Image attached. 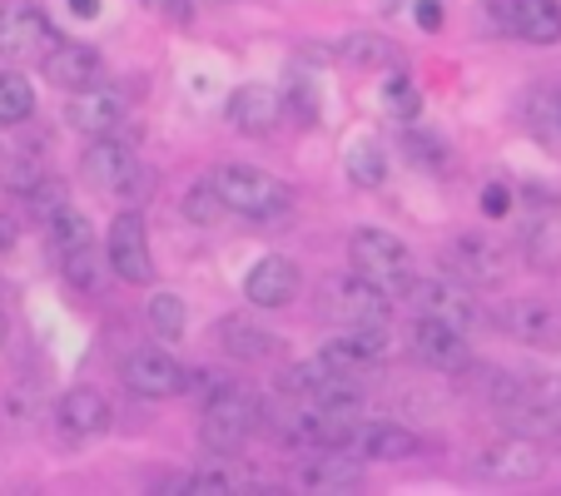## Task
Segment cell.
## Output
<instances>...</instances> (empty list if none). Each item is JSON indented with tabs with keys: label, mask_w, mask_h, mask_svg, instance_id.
Listing matches in <instances>:
<instances>
[{
	"label": "cell",
	"mask_w": 561,
	"mask_h": 496,
	"mask_svg": "<svg viewBox=\"0 0 561 496\" xmlns=\"http://www.w3.org/2000/svg\"><path fill=\"white\" fill-rule=\"evenodd\" d=\"M382 109H388V119L408 125V119H417V109H423V95L408 85L403 74H392L388 85H382Z\"/></svg>",
	"instance_id": "f1b7e54d"
},
{
	"label": "cell",
	"mask_w": 561,
	"mask_h": 496,
	"mask_svg": "<svg viewBox=\"0 0 561 496\" xmlns=\"http://www.w3.org/2000/svg\"><path fill=\"white\" fill-rule=\"evenodd\" d=\"M343 170H348L353 184H363V189H378V184L388 180V154H382L378 139L358 135L348 145V154H343Z\"/></svg>",
	"instance_id": "484cf974"
},
{
	"label": "cell",
	"mask_w": 561,
	"mask_h": 496,
	"mask_svg": "<svg viewBox=\"0 0 561 496\" xmlns=\"http://www.w3.org/2000/svg\"><path fill=\"white\" fill-rule=\"evenodd\" d=\"M254 423H259V402L249 397L239 382H224L219 392L204 397L199 437H204L209 452H239V447L254 437Z\"/></svg>",
	"instance_id": "277c9868"
},
{
	"label": "cell",
	"mask_w": 561,
	"mask_h": 496,
	"mask_svg": "<svg viewBox=\"0 0 561 496\" xmlns=\"http://www.w3.org/2000/svg\"><path fill=\"white\" fill-rule=\"evenodd\" d=\"M353 274H363L382 298H403L413 288V254L403 239H392L382 229H358L348 243Z\"/></svg>",
	"instance_id": "7a4b0ae2"
},
{
	"label": "cell",
	"mask_w": 561,
	"mask_h": 496,
	"mask_svg": "<svg viewBox=\"0 0 561 496\" xmlns=\"http://www.w3.org/2000/svg\"><path fill=\"white\" fill-rule=\"evenodd\" d=\"M488 15L507 35L531 45H557L561 41V5L557 0H488Z\"/></svg>",
	"instance_id": "30bf717a"
},
{
	"label": "cell",
	"mask_w": 561,
	"mask_h": 496,
	"mask_svg": "<svg viewBox=\"0 0 561 496\" xmlns=\"http://www.w3.org/2000/svg\"><path fill=\"white\" fill-rule=\"evenodd\" d=\"M348 452H358L363 462H403V457L417 452V437L398 423H368V427H353Z\"/></svg>",
	"instance_id": "d6986e66"
},
{
	"label": "cell",
	"mask_w": 561,
	"mask_h": 496,
	"mask_svg": "<svg viewBox=\"0 0 561 496\" xmlns=\"http://www.w3.org/2000/svg\"><path fill=\"white\" fill-rule=\"evenodd\" d=\"M85 180L100 194H119V199H145L149 194V170L139 164V154L129 145H115V135L95 139L85 149Z\"/></svg>",
	"instance_id": "52a82bcc"
},
{
	"label": "cell",
	"mask_w": 561,
	"mask_h": 496,
	"mask_svg": "<svg viewBox=\"0 0 561 496\" xmlns=\"http://www.w3.org/2000/svg\"><path fill=\"white\" fill-rule=\"evenodd\" d=\"M184 214H190V223H219L229 209H224V199H219L214 184H194V189L184 194Z\"/></svg>",
	"instance_id": "f546056e"
},
{
	"label": "cell",
	"mask_w": 561,
	"mask_h": 496,
	"mask_svg": "<svg viewBox=\"0 0 561 496\" xmlns=\"http://www.w3.org/2000/svg\"><path fill=\"white\" fill-rule=\"evenodd\" d=\"M294 486H298V492H313V496L318 492H323V496L358 492V486H363V457L348 452V447H318L308 462H298Z\"/></svg>",
	"instance_id": "9c48e42d"
},
{
	"label": "cell",
	"mask_w": 561,
	"mask_h": 496,
	"mask_svg": "<svg viewBox=\"0 0 561 496\" xmlns=\"http://www.w3.org/2000/svg\"><path fill=\"white\" fill-rule=\"evenodd\" d=\"M70 11H75V15H85V21H90V15H100V0H70Z\"/></svg>",
	"instance_id": "d590c367"
},
{
	"label": "cell",
	"mask_w": 561,
	"mask_h": 496,
	"mask_svg": "<svg viewBox=\"0 0 561 496\" xmlns=\"http://www.w3.org/2000/svg\"><path fill=\"white\" fill-rule=\"evenodd\" d=\"M417 25L423 31H443V5L437 0H417Z\"/></svg>",
	"instance_id": "e575fe53"
},
{
	"label": "cell",
	"mask_w": 561,
	"mask_h": 496,
	"mask_svg": "<svg viewBox=\"0 0 561 496\" xmlns=\"http://www.w3.org/2000/svg\"><path fill=\"white\" fill-rule=\"evenodd\" d=\"M5 338H11V313H5V303H0V348H5Z\"/></svg>",
	"instance_id": "74e56055"
},
{
	"label": "cell",
	"mask_w": 561,
	"mask_h": 496,
	"mask_svg": "<svg viewBox=\"0 0 561 496\" xmlns=\"http://www.w3.org/2000/svg\"><path fill=\"white\" fill-rule=\"evenodd\" d=\"M339 60L353 65V70H392V65H403V50L378 31H363V35H348L339 41Z\"/></svg>",
	"instance_id": "d4e9b609"
},
{
	"label": "cell",
	"mask_w": 561,
	"mask_h": 496,
	"mask_svg": "<svg viewBox=\"0 0 561 496\" xmlns=\"http://www.w3.org/2000/svg\"><path fill=\"white\" fill-rule=\"evenodd\" d=\"M35 109V90L21 70H0V125H25Z\"/></svg>",
	"instance_id": "4316f807"
},
{
	"label": "cell",
	"mask_w": 561,
	"mask_h": 496,
	"mask_svg": "<svg viewBox=\"0 0 561 496\" xmlns=\"http://www.w3.org/2000/svg\"><path fill=\"white\" fill-rule=\"evenodd\" d=\"M447 264H453V274L472 278V284H502V274H507V254H502L488 233H462L453 243Z\"/></svg>",
	"instance_id": "ac0fdd59"
},
{
	"label": "cell",
	"mask_w": 561,
	"mask_h": 496,
	"mask_svg": "<svg viewBox=\"0 0 561 496\" xmlns=\"http://www.w3.org/2000/svg\"><path fill=\"white\" fill-rule=\"evenodd\" d=\"M129 105L119 90H105V85H90V90H75V105H70V125L90 139H110L119 125H125Z\"/></svg>",
	"instance_id": "9a60e30c"
},
{
	"label": "cell",
	"mask_w": 561,
	"mask_h": 496,
	"mask_svg": "<svg viewBox=\"0 0 561 496\" xmlns=\"http://www.w3.org/2000/svg\"><path fill=\"white\" fill-rule=\"evenodd\" d=\"M318 313L339 327H368V323H388V298L363 274H333L318 288Z\"/></svg>",
	"instance_id": "5b68a950"
},
{
	"label": "cell",
	"mask_w": 561,
	"mask_h": 496,
	"mask_svg": "<svg viewBox=\"0 0 561 496\" xmlns=\"http://www.w3.org/2000/svg\"><path fill=\"white\" fill-rule=\"evenodd\" d=\"M125 388L135 392V397H149V402L180 397L184 368L174 362V353H164V348H139L125 358Z\"/></svg>",
	"instance_id": "8fae6325"
},
{
	"label": "cell",
	"mask_w": 561,
	"mask_h": 496,
	"mask_svg": "<svg viewBox=\"0 0 561 496\" xmlns=\"http://www.w3.org/2000/svg\"><path fill=\"white\" fill-rule=\"evenodd\" d=\"M105 258H110V268H115V278H125V284H149V278H154L149 233H145V219H139L135 209L115 214L110 239H105Z\"/></svg>",
	"instance_id": "ba28073f"
},
{
	"label": "cell",
	"mask_w": 561,
	"mask_h": 496,
	"mask_svg": "<svg viewBox=\"0 0 561 496\" xmlns=\"http://www.w3.org/2000/svg\"><path fill=\"white\" fill-rule=\"evenodd\" d=\"M502 327H507L517 343L541 353H557L561 348V313L541 298H517V303L502 308Z\"/></svg>",
	"instance_id": "4fadbf2b"
},
{
	"label": "cell",
	"mask_w": 561,
	"mask_h": 496,
	"mask_svg": "<svg viewBox=\"0 0 561 496\" xmlns=\"http://www.w3.org/2000/svg\"><path fill=\"white\" fill-rule=\"evenodd\" d=\"M65 278H70L75 288H85V293H95L100 288V258H95V249H85V254H75V258H65Z\"/></svg>",
	"instance_id": "4dcf8cb0"
},
{
	"label": "cell",
	"mask_w": 561,
	"mask_h": 496,
	"mask_svg": "<svg viewBox=\"0 0 561 496\" xmlns=\"http://www.w3.org/2000/svg\"><path fill=\"white\" fill-rule=\"evenodd\" d=\"M11 243H15V229H11V219H0V254H5Z\"/></svg>",
	"instance_id": "8d00e7d4"
},
{
	"label": "cell",
	"mask_w": 561,
	"mask_h": 496,
	"mask_svg": "<svg viewBox=\"0 0 561 496\" xmlns=\"http://www.w3.org/2000/svg\"><path fill=\"white\" fill-rule=\"evenodd\" d=\"M557 109H561V105H557Z\"/></svg>",
	"instance_id": "f35d334b"
},
{
	"label": "cell",
	"mask_w": 561,
	"mask_h": 496,
	"mask_svg": "<svg viewBox=\"0 0 561 496\" xmlns=\"http://www.w3.org/2000/svg\"><path fill=\"white\" fill-rule=\"evenodd\" d=\"M298 288H304V278H298V264H294V258H278V254L259 258L254 274L244 278L249 303H259V308H288L298 298Z\"/></svg>",
	"instance_id": "2e32d148"
},
{
	"label": "cell",
	"mask_w": 561,
	"mask_h": 496,
	"mask_svg": "<svg viewBox=\"0 0 561 496\" xmlns=\"http://www.w3.org/2000/svg\"><path fill=\"white\" fill-rule=\"evenodd\" d=\"M284 119V95L274 85H244L229 95V125L244 135H274Z\"/></svg>",
	"instance_id": "e0dca14e"
},
{
	"label": "cell",
	"mask_w": 561,
	"mask_h": 496,
	"mask_svg": "<svg viewBox=\"0 0 561 496\" xmlns=\"http://www.w3.org/2000/svg\"><path fill=\"white\" fill-rule=\"evenodd\" d=\"M60 427L70 437H100L110 427V402L100 397L95 388H75V392H65L60 397Z\"/></svg>",
	"instance_id": "44dd1931"
},
{
	"label": "cell",
	"mask_w": 561,
	"mask_h": 496,
	"mask_svg": "<svg viewBox=\"0 0 561 496\" xmlns=\"http://www.w3.org/2000/svg\"><path fill=\"white\" fill-rule=\"evenodd\" d=\"M45 80L50 85H60V90H90L100 80V55L90 50V45H70V41H60L50 55H45Z\"/></svg>",
	"instance_id": "ffe728a7"
},
{
	"label": "cell",
	"mask_w": 561,
	"mask_h": 496,
	"mask_svg": "<svg viewBox=\"0 0 561 496\" xmlns=\"http://www.w3.org/2000/svg\"><path fill=\"white\" fill-rule=\"evenodd\" d=\"M413 358L433 372H462L467 362H472V353H467L462 327L443 323V318H417L413 323Z\"/></svg>",
	"instance_id": "7c38bea8"
},
{
	"label": "cell",
	"mask_w": 561,
	"mask_h": 496,
	"mask_svg": "<svg viewBox=\"0 0 561 496\" xmlns=\"http://www.w3.org/2000/svg\"><path fill=\"white\" fill-rule=\"evenodd\" d=\"M214 189H219L224 209L229 214H244V219L254 223H274L288 214V189L274 180L268 170H254V164H224L219 174H214Z\"/></svg>",
	"instance_id": "6da1fadb"
},
{
	"label": "cell",
	"mask_w": 561,
	"mask_h": 496,
	"mask_svg": "<svg viewBox=\"0 0 561 496\" xmlns=\"http://www.w3.org/2000/svg\"><path fill=\"white\" fill-rule=\"evenodd\" d=\"M403 145H408V154H413L417 164H443L447 159V145L443 139H433V135H408Z\"/></svg>",
	"instance_id": "d6a6232c"
},
{
	"label": "cell",
	"mask_w": 561,
	"mask_h": 496,
	"mask_svg": "<svg viewBox=\"0 0 561 496\" xmlns=\"http://www.w3.org/2000/svg\"><path fill=\"white\" fill-rule=\"evenodd\" d=\"M507 189H502V184H488V194H482V209H488V219H502V214H507Z\"/></svg>",
	"instance_id": "836d02e7"
},
{
	"label": "cell",
	"mask_w": 561,
	"mask_h": 496,
	"mask_svg": "<svg viewBox=\"0 0 561 496\" xmlns=\"http://www.w3.org/2000/svg\"><path fill=\"white\" fill-rule=\"evenodd\" d=\"M145 318H149V333H154L159 343L184 338V298L180 293H154L145 308Z\"/></svg>",
	"instance_id": "83f0119b"
},
{
	"label": "cell",
	"mask_w": 561,
	"mask_h": 496,
	"mask_svg": "<svg viewBox=\"0 0 561 496\" xmlns=\"http://www.w3.org/2000/svg\"><path fill=\"white\" fill-rule=\"evenodd\" d=\"M55 45L60 35L35 0H0V55L5 60H45Z\"/></svg>",
	"instance_id": "8992f818"
},
{
	"label": "cell",
	"mask_w": 561,
	"mask_h": 496,
	"mask_svg": "<svg viewBox=\"0 0 561 496\" xmlns=\"http://www.w3.org/2000/svg\"><path fill=\"white\" fill-rule=\"evenodd\" d=\"M219 343L229 358H244V362H268L278 353V333L259 327L254 318H224L219 323Z\"/></svg>",
	"instance_id": "7402d4cb"
},
{
	"label": "cell",
	"mask_w": 561,
	"mask_h": 496,
	"mask_svg": "<svg viewBox=\"0 0 561 496\" xmlns=\"http://www.w3.org/2000/svg\"><path fill=\"white\" fill-rule=\"evenodd\" d=\"M45 239H50L55 258H75V254H85V249H95V233H90L85 214L75 209V204H60V209L45 214Z\"/></svg>",
	"instance_id": "603a6c76"
},
{
	"label": "cell",
	"mask_w": 561,
	"mask_h": 496,
	"mask_svg": "<svg viewBox=\"0 0 561 496\" xmlns=\"http://www.w3.org/2000/svg\"><path fill=\"white\" fill-rule=\"evenodd\" d=\"M482 472L488 476H507V482H517V476H537L541 472V452L531 437H507V442L488 447L482 452Z\"/></svg>",
	"instance_id": "cb8c5ba5"
},
{
	"label": "cell",
	"mask_w": 561,
	"mask_h": 496,
	"mask_svg": "<svg viewBox=\"0 0 561 496\" xmlns=\"http://www.w3.org/2000/svg\"><path fill=\"white\" fill-rule=\"evenodd\" d=\"M278 392L294 402H308V407H323V412H348L358 417L363 412V382L348 378V372H333L329 362H298L278 378Z\"/></svg>",
	"instance_id": "3957f363"
},
{
	"label": "cell",
	"mask_w": 561,
	"mask_h": 496,
	"mask_svg": "<svg viewBox=\"0 0 561 496\" xmlns=\"http://www.w3.org/2000/svg\"><path fill=\"white\" fill-rule=\"evenodd\" d=\"M180 492H194V496H229V492H239V482H233V476H224V472H199V476H190V482H180Z\"/></svg>",
	"instance_id": "1f68e13d"
},
{
	"label": "cell",
	"mask_w": 561,
	"mask_h": 496,
	"mask_svg": "<svg viewBox=\"0 0 561 496\" xmlns=\"http://www.w3.org/2000/svg\"><path fill=\"white\" fill-rule=\"evenodd\" d=\"M413 293V303H417V313L423 318H443V323H453V327H477V303H472V293L467 288H457L453 278H423V284H413L408 288Z\"/></svg>",
	"instance_id": "5bb4252c"
}]
</instances>
